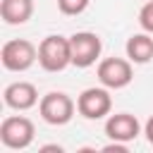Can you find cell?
<instances>
[{"instance_id":"cell-5","label":"cell","mask_w":153,"mask_h":153,"mask_svg":"<svg viewBox=\"0 0 153 153\" xmlns=\"http://www.w3.org/2000/svg\"><path fill=\"white\" fill-rule=\"evenodd\" d=\"M69 48H72V65L79 69H86L96 65L103 50V41L93 31H76L69 36Z\"/></svg>"},{"instance_id":"cell-7","label":"cell","mask_w":153,"mask_h":153,"mask_svg":"<svg viewBox=\"0 0 153 153\" xmlns=\"http://www.w3.org/2000/svg\"><path fill=\"white\" fill-rule=\"evenodd\" d=\"M112 110V96L105 86H91L84 88L76 98V112L86 120H103Z\"/></svg>"},{"instance_id":"cell-3","label":"cell","mask_w":153,"mask_h":153,"mask_svg":"<svg viewBox=\"0 0 153 153\" xmlns=\"http://www.w3.org/2000/svg\"><path fill=\"white\" fill-rule=\"evenodd\" d=\"M0 62L7 72H26L38 62V48L26 38H12L2 45Z\"/></svg>"},{"instance_id":"cell-2","label":"cell","mask_w":153,"mask_h":153,"mask_svg":"<svg viewBox=\"0 0 153 153\" xmlns=\"http://www.w3.org/2000/svg\"><path fill=\"white\" fill-rule=\"evenodd\" d=\"M36 127L24 115H10L0 122V141L10 151H24L33 143Z\"/></svg>"},{"instance_id":"cell-1","label":"cell","mask_w":153,"mask_h":153,"mask_svg":"<svg viewBox=\"0 0 153 153\" xmlns=\"http://www.w3.org/2000/svg\"><path fill=\"white\" fill-rule=\"evenodd\" d=\"M38 65L45 72H62L72 65V48L69 38L60 33H50L38 43Z\"/></svg>"},{"instance_id":"cell-11","label":"cell","mask_w":153,"mask_h":153,"mask_svg":"<svg viewBox=\"0 0 153 153\" xmlns=\"http://www.w3.org/2000/svg\"><path fill=\"white\" fill-rule=\"evenodd\" d=\"M124 50H127V57H129L134 65H146V62H151V60H153V38H151V33L143 31V33L129 36Z\"/></svg>"},{"instance_id":"cell-14","label":"cell","mask_w":153,"mask_h":153,"mask_svg":"<svg viewBox=\"0 0 153 153\" xmlns=\"http://www.w3.org/2000/svg\"><path fill=\"white\" fill-rule=\"evenodd\" d=\"M143 134H146V141L153 146V115L146 120V124H143Z\"/></svg>"},{"instance_id":"cell-15","label":"cell","mask_w":153,"mask_h":153,"mask_svg":"<svg viewBox=\"0 0 153 153\" xmlns=\"http://www.w3.org/2000/svg\"><path fill=\"white\" fill-rule=\"evenodd\" d=\"M41 151H62V146H57V143H50V146H41Z\"/></svg>"},{"instance_id":"cell-9","label":"cell","mask_w":153,"mask_h":153,"mask_svg":"<svg viewBox=\"0 0 153 153\" xmlns=\"http://www.w3.org/2000/svg\"><path fill=\"white\" fill-rule=\"evenodd\" d=\"M2 100H5L7 108L24 112V110H31L38 103V91L31 81H12V84L5 86Z\"/></svg>"},{"instance_id":"cell-12","label":"cell","mask_w":153,"mask_h":153,"mask_svg":"<svg viewBox=\"0 0 153 153\" xmlns=\"http://www.w3.org/2000/svg\"><path fill=\"white\" fill-rule=\"evenodd\" d=\"M88 2L91 0H57V10L65 17H76V14H81L88 7Z\"/></svg>"},{"instance_id":"cell-10","label":"cell","mask_w":153,"mask_h":153,"mask_svg":"<svg viewBox=\"0 0 153 153\" xmlns=\"http://www.w3.org/2000/svg\"><path fill=\"white\" fill-rule=\"evenodd\" d=\"M33 14V0H0V17L10 26H22Z\"/></svg>"},{"instance_id":"cell-13","label":"cell","mask_w":153,"mask_h":153,"mask_svg":"<svg viewBox=\"0 0 153 153\" xmlns=\"http://www.w3.org/2000/svg\"><path fill=\"white\" fill-rule=\"evenodd\" d=\"M139 26L153 36V0H146L143 7L139 10Z\"/></svg>"},{"instance_id":"cell-6","label":"cell","mask_w":153,"mask_h":153,"mask_svg":"<svg viewBox=\"0 0 153 153\" xmlns=\"http://www.w3.org/2000/svg\"><path fill=\"white\" fill-rule=\"evenodd\" d=\"M96 74H98V81H100L105 88L120 91V88L129 86L131 79H134L131 60H129V57H127V60H124V57H105V60L98 62Z\"/></svg>"},{"instance_id":"cell-4","label":"cell","mask_w":153,"mask_h":153,"mask_svg":"<svg viewBox=\"0 0 153 153\" xmlns=\"http://www.w3.org/2000/svg\"><path fill=\"white\" fill-rule=\"evenodd\" d=\"M74 110H76V103L65 91H50V93L41 96V100H38L41 120L48 122V124H53V127L67 124L74 117Z\"/></svg>"},{"instance_id":"cell-8","label":"cell","mask_w":153,"mask_h":153,"mask_svg":"<svg viewBox=\"0 0 153 153\" xmlns=\"http://www.w3.org/2000/svg\"><path fill=\"white\" fill-rule=\"evenodd\" d=\"M105 134L110 141L129 143L141 134V122L131 112H115L105 120Z\"/></svg>"}]
</instances>
